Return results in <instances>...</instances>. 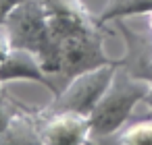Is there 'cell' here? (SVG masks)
Here are the masks:
<instances>
[{
  "label": "cell",
  "mask_w": 152,
  "mask_h": 145,
  "mask_svg": "<svg viewBox=\"0 0 152 145\" xmlns=\"http://www.w3.org/2000/svg\"><path fill=\"white\" fill-rule=\"evenodd\" d=\"M152 0H106L102 13L98 15L100 23H110L117 19H127L135 15H150Z\"/></svg>",
  "instance_id": "cell-6"
},
{
  "label": "cell",
  "mask_w": 152,
  "mask_h": 145,
  "mask_svg": "<svg viewBox=\"0 0 152 145\" xmlns=\"http://www.w3.org/2000/svg\"><path fill=\"white\" fill-rule=\"evenodd\" d=\"M11 50H13L11 35H9V31H7L4 25H0V64L7 60V56L11 54Z\"/></svg>",
  "instance_id": "cell-9"
},
{
  "label": "cell",
  "mask_w": 152,
  "mask_h": 145,
  "mask_svg": "<svg viewBox=\"0 0 152 145\" xmlns=\"http://www.w3.org/2000/svg\"><path fill=\"white\" fill-rule=\"evenodd\" d=\"M110 139L119 141V143H152V118L140 120L133 124H125Z\"/></svg>",
  "instance_id": "cell-7"
},
{
  "label": "cell",
  "mask_w": 152,
  "mask_h": 145,
  "mask_svg": "<svg viewBox=\"0 0 152 145\" xmlns=\"http://www.w3.org/2000/svg\"><path fill=\"white\" fill-rule=\"evenodd\" d=\"M117 64H104L86 73L75 75L56 95H52V102L44 106L46 112H75L90 116L94 106L104 95L106 87L113 81Z\"/></svg>",
  "instance_id": "cell-3"
},
{
  "label": "cell",
  "mask_w": 152,
  "mask_h": 145,
  "mask_svg": "<svg viewBox=\"0 0 152 145\" xmlns=\"http://www.w3.org/2000/svg\"><path fill=\"white\" fill-rule=\"evenodd\" d=\"M19 104H21V102L11 100V97H9L4 104H0V141H2V135H4V131H7V126H9V122H11L13 114L17 112Z\"/></svg>",
  "instance_id": "cell-8"
},
{
  "label": "cell",
  "mask_w": 152,
  "mask_h": 145,
  "mask_svg": "<svg viewBox=\"0 0 152 145\" xmlns=\"http://www.w3.org/2000/svg\"><path fill=\"white\" fill-rule=\"evenodd\" d=\"M148 93L150 81L133 77L125 66L117 64L110 85L88 116L92 126V141H102L117 135L127 124L133 108L142 104Z\"/></svg>",
  "instance_id": "cell-1"
},
{
  "label": "cell",
  "mask_w": 152,
  "mask_h": 145,
  "mask_svg": "<svg viewBox=\"0 0 152 145\" xmlns=\"http://www.w3.org/2000/svg\"><path fill=\"white\" fill-rule=\"evenodd\" d=\"M25 0H0V25H2V21H4V17L15 9V6H19V4H23Z\"/></svg>",
  "instance_id": "cell-10"
},
{
  "label": "cell",
  "mask_w": 152,
  "mask_h": 145,
  "mask_svg": "<svg viewBox=\"0 0 152 145\" xmlns=\"http://www.w3.org/2000/svg\"><path fill=\"white\" fill-rule=\"evenodd\" d=\"M42 143H86L92 141L90 118L75 112H46L36 108Z\"/></svg>",
  "instance_id": "cell-4"
},
{
  "label": "cell",
  "mask_w": 152,
  "mask_h": 145,
  "mask_svg": "<svg viewBox=\"0 0 152 145\" xmlns=\"http://www.w3.org/2000/svg\"><path fill=\"white\" fill-rule=\"evenodd\" d=\"M0 81H36L42 87H46L52 95L61 91L56 79L44 69L40 56L25 48H13L7 60L0 64Z\"/></svg>",
  "instance_id": "cell-5"
},
{
  "label": "cell",
  "mask_w": 152,
  "mask_h": 145,
  "mask_svg": "<svg viewBox=\"0 0 152 145\" xmlns=\"http://www.w3.org/2000/svg\"><path fill=\"white\" fill-rule=\"evenodd\" d=\"M144 104L148 106V110H150V114H152V81H150V93L146 95V100H144Z\"/></svg>",
  "instance_id": "cell-11"
},
{
  "label": "cell",
  "mask_w": 152,
  "mask_h": 145,
  "mask_svg": "<svg viewBox=\"0 0 152 145\" xmlns=\"http://www.w3.org/2000/svg\"><path fill=\"white\" fill-rule=\"evenodd\" d=\"M4 83L2 81H0V104H4L7 100H9V95H7V91H4V87H2Z\"/></svg>",
  "instance_id": "cell-12"
},
{
  "label": "cell",
  "mask_w": 152,
  "mask_h": 145,
  "mask_svg": "<svg viewBox=\"0 0 152 145\" xmlns=\"http://www.w3.org/2000/svg\"><path fill=\"white\" fill-rule=\"evenodd\" d=\"M148 27H150V31H152V13L148 15Z\"/></svg>",
  "instance_id": "cell-13"
},
{
  "label": "cell",
  "mask_w": 152,
  "mask_h": 145,
  "mask_svg": "<svg viewBox=\"0 0 152 145\" xmlns=\"http://www.w3.org/2000/svg\"><path fill=\"white\" fill-rule=\"evenodd\" d=\"M108 35L106 27L75 31L61 40V89L79 73L104 66L119 64V58H110L104 50V38Z\"/></svg>",
  "instance_id": "cell-2"
}]
</instances>
